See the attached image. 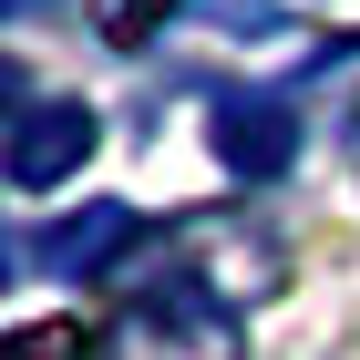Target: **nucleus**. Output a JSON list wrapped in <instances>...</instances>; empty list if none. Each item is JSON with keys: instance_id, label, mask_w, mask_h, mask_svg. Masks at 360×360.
<instances>
[{"instance_id": "nucleus-1", "label": "nucleus", "mask_w": 360, "mask_h": 360, "mask_svg": "<svg viewBox=\"0 0 360 360\" xmlns=\"http://www.w3.org/2000/svg\"><path fill=\"white\" fill-rule=\"evenodd\" d=\"M72 155H93V113L83 103H52V113H31V134L11 144V175H21V186H52Z\"/></svg>"}, {"instance_id": "nucleus-2", "label": "nucleus", "mask_w": 360, "mask_h": 360, "mask_svg": "<svg viewBox=\"0 0 360 360\" xmlns=\"http://www.w3.org/2000/svg\"><path fill=\"white\" fill-rule=\"evenodd\" d=\"M165 11H186V0H103L93 21H103V41H144V31L165 21Z\"/></svg>"}, {"instance_id": "nucleus-3", "label": "nucleus", "mask_w": 360, "mask_h": 360, "mask_svg": "<svg viewBox=\"0 0 360 360\" xmlns=\"http://www.w3.org/2000/svg\"><path fill=\"white\" fill-rule=\"evenodd\" d=\"M11 360H83V319H41V330H21Z\"/></svg>"}]
</instances>
